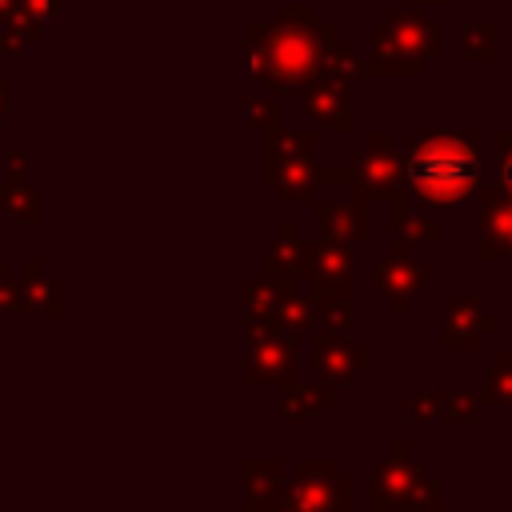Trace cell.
<instances>
[{
  "mask_svg": "<svg viewBox=\"0 0 512 512\" xmlns=\"http://www.w3.org/2000/svg\"><path fill=\"white\" fill-rule=\"evenodd\" d=\"M312 320H320L324 332H344L348 320H352V300L348 292H320L316 308H312Z\"/></svg>",
  "mask_w": 512,
  "mask_h": 512,
  "instance_id": "15",
  "label": "cell"
},
{
  "mask_svg": "<svg viewBox=\"0 0 512 512\" xmlns=\"http://www.w3.org/2000/svg\"><path fill=\"white\" fill-rule=\"evenodd\" d=\"M408 184L424 204H460L480 184L476 144L464 136H424L408 152Z\"/></svg>",
  "mask_w": 512,
  "mask_h": 512,
  "instance_id": "1",
  "label": "cell"
},
{
  "mask_svg": "<svg viewBox=\"0 0 512 512\" xmlns=\"http://www.w3.org/2000/svg\"><path fill=\"white\" fill-rule=\"evenodd\" d=\"M24 308V288L0 280V312H20Z\"/></svg>",
  "mask_w": 512,
  "mask_h": 512,
  "instance_id": "20",
  "label": "cell"
},
{
  "mask_svg": "<svg viewBox=\"0 0 512 512\" xmlns=\"http://www.w3.org/2000/svg\"><path fill=\"white\" fill-rule=\"evenodd\" d=\"M424 280H428L424 264L404 260L400 252H392V260H384V264L372 272V284H376L380 296L388 300V312H392V316H400V312L408 308V300L424 288Z\"/></svg>",
  "mask_w": 512,
  "mask_h": 512,
  "instance_id": "6",
  "label": "cell"
},
{
  "mask_svg": "<svg viewBox=\"0 0 512 512\" xmlns=\"http://www.w3.org/2000/svg\"><path fill=\"white\" fill-rule=\"evenodd\" d=\"M408 420L428 424V420H444V396L440 392H412L408 396Z\"/></svg>",
  "mask_w": 512,
  "mask_h": 512,
  "instance_id": "17",
  "label": "cell"
},
{
  "mask_svg": "<svg viewBox=\"0 0 512 512\" xmlns=\"http://www.w3.org/2000/svg\"><path fill=\"white\" fill-rule=\"evenodd\" d=\"M20 288H24V308H32V312H60V304H64L60 284L44 276L40 260H32V264H28V272H24V284H20Z\"/></svg>",
  "mask_w": 512,
  "mask_h": 512,
  "instance_id": "13",
  "label": "cell"
},
{
  "mask_svg": "<svg viewBox=\"0 0 512 512\" xmlns=\"http://www.w3.org/2000/svg\"><path fill=\"white\" fill-rule=\"evenodd\" d=\"M408 236H432V240H440L444 232H440L436 224L428 228V220H408Z\"/></svg>",
  "mask_w": 512,
  "mask_h": 512,
  "instance_id": "21",
  "label": "cell"
},
{
  "mask_svg": "<svg viewBox=\"0 0 512 512\" xmlns=\"http://www.w3.org/2000/svg\"><path fill=\"white\" fill-rule=\"evenodd\" d=\"M312 244H304L300 236H296V228H284L276 240H272V248H268V260H264V280H296V276H312Z\"/></svg>",
  "mask_w": 512,
  "mask_h": 512,
  "instance_id": "8",
  "label": "cell"
},
{
  "mask_svg": "<svg viewBox=\"0 0 512 512\" xmlns=\"http://www.w3.org/2000/svg\"><path fill=\"white\" fill-rule=\"evenodd\" d=\"M444 420H464V424H476L480 420V400L472 392H444Z\"/></svg>",
  "mask_w": 512,
  "mask_h": 512,
  "instance_id": "18",
  "label": "cell"
},
{
  "mask_svg": "<svg viewBox=\"0 0 512 512\" xmlns=\"http://www.w3.org/2000/svg\"><path fill=\"white\" fill-rule=\"evenodd\" d=\"M420 472H424V464H412V460H408V452H404V444L396 440V444L388 448V460H380V464H376V480H372V508H376V512H388L392 504H404Z\"/></svg>",
  "mask_w": 512,
  "mask_h": 512,
  "instance_id": "4",
  "label": "cell"
},
{
  "mask_svg": "<svg viewBox=\"0 0 512 512\" xmlns=\"http://www.w3.org/2000/svg\"><path fill=\"white\" fill-rule=\"evenodd\" d=\"M316 364H320L324 384H344V380H352L360 368H368L372 356L360 352L356 344H348L340 332H324V328H320V336H316Z\"/></svg>",
  "mask_w": 512,
  "mask_h": 512,
  "instance_id": "7",
  "label": "cell"
},
{
  "mask_svg": "<svg viewBox=\"0 0 512 512\" xmlns=\"http://www.w3.org/2000/svg\"><path fill=\"white\" fill-rule=\"evenodd\" d=\"M0 280H4V264H0Z\"/></svg>",
  "mask_w": 512,
  "mask_h": 512,
  "instance_id": "23",
  "label": "cell"
},
{
  "mask_svg": "<svg viewBox=\"0 0 512 512\" xmlns=\"http://www.w3.org/2000/svg\"><path fill=\"white\" fill-rule=\"evenodd\" d=\"M292 360H296V344L288 336H276V332L260 336L252 340L244 356V380L248 384H296Z\"/></svg>",
  "mask_w": 512,
  "mask_h": 512,
  "instance_id": "3",
  "label": "cell"
},
{
  "mask_svg": "<svg viewBox=\"0 0 512 512\" xmlns=\"http://www.w3.org/2000/svg\"><path fill=\"white\" fill-rule=\"evenodd\" d=\"M320 224H324V236H328V240H348V236H356V228H348V216L336 212V208H324V212H320Z\"/></svg>",
  "mask_w": 512,
  "mask_h": 512,
  "instance_id": "19",
  "label": "cell"
},
{
  "mask_svg": "<svg viewBox=\"0 0 512 512\" xmlns=\"http://www.w3.org/2000/svg\"><path fill=\"white\" fill-rule=\"evenodd\" d=\"M428 512H440V508H428Z\"/></svg>",
  "mask_w": 512,
  "mask_h": 512,
  "instance_id": "24",
  "label": "cell"
},
{
  "mask_svg": "<svg viewBox=\"0 0 512 512\" xmlns=\"http://www.w3.org/2000/svg\"><path fill=\"white\" fill-rule=\"evenodd\" d=\"M288 504L300 512H348L352 480L336 476V468L328 460H300L296 480L288 488Z\"/></svg>",
  "mask_w": 512,
  "mask_h": 512,
  "instance_id": "2",
  "label": "cell"
},
{
  "mask_svg": "<svg viewBox=\"0 0 512 512\" xmlns=\"http://www.w3.org/2000/svg\"><path fill=\"white\" fill-rule=\"evenodd\" d=\"M276 324H288L292 332H304L312 324V304L296 288V280H276V300H272Z\"/></svg>",
  "mask_w": 512,
  "mask_h": 512,
  "instance_id": "12",
  "label": "cell"
},
{
  "mask_svg": "<svg viewBox=\"0 0 512 512\" xmlns=\"http://www.w3.org/2000/svg\"><path fill=\"white\" fill-rule=\"evenodd\" d=\"M312 276L320 292H348L352 284V256L344 244H328L312 252Z\"/></svg>",
  "mask_w": 512,
  "mask_h": 512,
  "instance_id": "10",
  "label": "cell"
},
{
  "mask_svg": "<svg viewBox=\"0 0 512 512\" xmlns=\"http://www.w3.org/2000/svg\"><path fill=\"white\" fill-rule=\"evenodd\" d=\"M504 184L512 188V144H508V152H504Z\"/></svg>",
  "mask_w": 512,
  "mask_h": 512,
  "instance_id": "22",
  "label": "cell"
},
{
  "mask_svg": "<svg viewBox=\"0 0 512 512\" xmlns=\"http://www.w3.org/2000/svg\"><path fill=\"white\" fill-rule=\"evenodd\" d=\"M484 400L488 404H512V352H500L496 364L484 372Z\"/></svg>",
  "mask_w": 512,
  "mask_h": 512,
  "instance_id": "16",
  "label": "cell"
},
{
  "mask_svg": "<svg viewBox=\"0 0 512 512\" xmlns=\"http://www.w3.org/2000/svg\"><path fill=\"white\" fill-rule=\"evenodd\" d=\"M496 328H500V316L484 312L480 296H456L444 316V348H476L480 336H488Z\"/></svg>",
  "mask_w": 512,
  "mask_h": 512,
  "instance_id": "5",
  "label": "cell"
},
{
  "mask_svg": "<svg viewBox=\"0 0 512 512\" xmlns=\"http://www.w3.org/2000/svg\"><path fill=\"white\" fill-rule=\"evenodd\" d=\"M332 400V388H288V396L280 400V420H308L316 416L324 404Z\"/></svg>",
  "mask_w": 512,
  "mask_h": 512,
  "instance_id": "14",
  "label": "cell"
},
{
  "mask_svg": "<svg viewBox=\"0 0 512 512\" xmlns=\"http://www.w3.org/2000/svg\"><path fill=\"white\" fill-rule=\"evenodd\" d=\"M480 252L492 256H512V204L488 196L484 200V244Z\"/></svg>",
  "mask_w": 512,
  "mask_h": 512,
  "instance_id": "11",
  "label": "cell"
},
{
  "mask_svg": "<svg viewBox=\"0 0 512 512\" xmlns=\"http://www.w3.org/2000/svg\"><path fill=\"white\" fill-rule=\"evenodd\" d=\"M244 508L248 512H268L280 496V468L276 460H244Z\"/></svg>",
  "mask_w": 512,
  "mask_h": 512,
  "instance_id": "9",
  "label": "cell"
}]
</instances>
